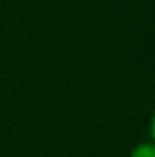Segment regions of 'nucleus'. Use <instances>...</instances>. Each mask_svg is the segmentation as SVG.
<instances>
[{
  "label": "nucleus",
  "instance_id": "f257e3e1",
  "mask_svg": "<svg viewBox=\"0 0 155 157\" xmlns=\"http://www.w3.org/2000/svg\"><path fill=\"white\" fill-rule=\"evenodd\" d=\"M130 157H155V142H142L130 152Z\"/></svg>",
  "mask_w": 155,
  "mask_h": 157
},
{
  "label": "nucleus",
  "instance_id": "f03ea898",
  "mask_svg": "<svg viewBox=\"0 0 155 157\" xmlns=\"http://www.w3.org/2000/svg\"><path fill=\"white\" fill-rule=\"evenodd\" d=\"M150 136H152V139L155 142V109L152 112V117H150Z\"/></svg>",
  "mask_w": 155,
  "mask_h": 157
}]
</instances>
